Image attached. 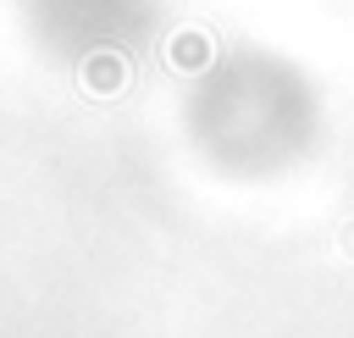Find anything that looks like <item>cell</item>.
<instances>
[{
  "instance_id": "1",
  "label": "cell",
  "mask_w": 354,
  "mask_h": 338,
  "mask_svg": "<svg viewBox=\"0 0 354 338\" xmlns=\"http://www.w3.org/2000/svg\"><path fill=\"white\" fill-rule=\"evenodd\" d=\"M77 78H83V89H88V94H116V89L127 83V61H122L116 50H94V55L83 61V72H77Z\"/></svg>"
},
{
  "instance_id": "2",
  "label": "cell",
  "mask_w": 354,
  "mask_h": 338,
  "mask_svg": "<svg viewBox=\"0 0 354 338\" xmlns=\"http://www.w3.org/2000/svg\"><path fill=\"white\" fill-rule=\"evenodd\" d=\"M166 55H171V66H183V72H194V66H205V61H210V39H205L199 28H183V33H171V44H166Z\"/></svg>"
}]
</instances>
